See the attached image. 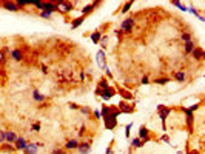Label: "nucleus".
<instances>
[{
    "label": "nucleus",
    "mask_w": 205,
    "mask_h": 154,
    "mask_svg": "<svg viewBox=\"0 0 205 154\" xmlns=\"http://www.w3.org/2000/svg\"><path fill=\"white\" fill-rule=\"evenodd\" d=\"M157 113H159V119L162 120V128L167 130V123H165V120H167V117L170 116L171 108H167V106H164V105H159V106H157Z\"/></svg>",
    "instance_id": "obj_1"
},
{
    "label": "nucleus",
    "mask_w": 205,
    "mask_h": 154,
    "mask_svg": "<svg viewBox=\"0 0 205 154\" xmlns=\"http://www.w3.org/2000/svg\"><path fill=\"white\" fill-rule=\"evenodd\" d=\"M136 25V20L133 19V17H128V19H125L122 23H120V31L125 32V34H131L133 32V28H134Z\"/></svg>",
    "instance_id": "obj_2"
},
{
    "label": "nucleus",
    "mask_w": 205,
    "mask_h": 154,
    "mask_svg": "<svg viewBox=\"0 0 205 154\" xmlns=\"http://www.w3.org/2000/svg\"><path fill=\"white\" fill-rule=\"evenodd\" d=\"M96 94H99V96L103 99V100H110L113 96H116V89L111 88V86H108L106 89H97Z\"/></svg>",
    "instance_id": "obj_3"
},
{
    "label": "nucleus",
    "mask_w": 205,
    "mask_h": 154,
    "mask_svg": "<svg viewBox=\"0 0 205 154\" xmlns=\"http://www.w3.org/2000/svg\"><path fill=\"white\" fill-rule=\"evenodd\" d=\"M139 139L144 142V145L145 143H148L150 140H151V136H150V131H148V128L145 125H142L140 128H139Z\"/></svg>",
    "instance_id": "obj_4"
},
{
    "label": "nucleus",
    "mask_w": 205,
    "mask_h": 154,
    "mask_svg": "<svg viewBox=\"0 0 205 154\" xmlns=\"http://www.w3.org/2000/svg\"><path fill=\"white\" fill-rule=\"evenodd\" d=\"M56 3H57V11H60V13H71L73 11V3L65 2V0H60V2H56Z\"/></svg>",
    "instance_id": "obj_5"
},
{
    "label": "nucleus",
    "mask_w": 205,
    "mask_h": 154,
    "mask_svg": "<svg viewBox=\"0 0 205 154\" xmlns=\"http://www.w3.org/2000/svg\"><path fill=\"white\" fill-rule=\"evenodd\" d=\"M26 145H28V140H26L25 137H17V140L14 143V150L15 151H23L26 148Z\"/></svg>",
    "instance_id": "obj_6"
},
{
    "label": "nucleus",
    "mask_w": 205,
    "mask_h": 154,
    "mask_svg": "<svg viewBox=\"0 0 205 154\" xmlns=\"http://www.w3.org/2000/svg\"><path fill=\"white\" fill-rule=\"evenodd\" d=\"M77 151L80 154H88L91 151V142H80L77 147Z\"/></svg>",
    "instance_id": "obj_7"
},
{
    "label": "nucleus",
    "mask_w": 205,
    "mask_h": 154,
    "mask_svg": "<svg viewBox=\"0 0 205 154\" xmlns=\"http://www.w3.org/2000/svg\"><path fill=\"white\" fill-rule=\"evenodd\" d=\"M42 11H46L49 14L56 13L57 11V3L56 2H43V10Z\"/></svg>",
    "instance_id": "obj_8"
},
{
    "label": "nucleus",
    "mask_w": 205,
    "mask_h": 154,
    "mask_svg": "<svg viewBox=\"0 0 205 154\" xmlns=\"http://www.w3.org/2000/svg\"><path fill=\"white\" fill-rule=\"evenodd\" d=\"M17 140V134L14 131H5V143H10V145H14Z\"/></svg>",
    "instance_id": "obj_9"
},
{
    "label": "nucleus",
    "mask_w": 205,
    "mask_h": 154,
    "mask_svg": "<svg viewBox=\"0 0 205 154\" xmlns=\"http://www.w3.org/2000/svg\"><path fill=\"white\" fill-rule=\"evenodd\" d=\"M103 28H105V26H102V28H99V29H96L94 32H91V40H93V43H99V42L102 40V31H103Z\"/></svg>",
    "instance_id": "obj_10"
},
{
    "label": "nucleus",
    "mask_w": 205,
    "mask_h": 154,
    "mask_svg": "<svg viewBox=\"0 0 205 154\" xmlns=\"http://www.w3.org/2000/svg\"><path fill=\"white\" fill-rule=\"evenodd\" d=\"M191 54H193V57L196 59V60H204V56H205V52H204V49L201 48V46H196L193 51H191Z\"/></svg>",
    "instance_id": "obj_11"
},
{
    "label": "nucleus",
    "mask_w": 205,
    "mask_h": 154,
    "mask_svg": "<svg viewBox=\"0 0 205 154\" xmlns=\"http://www.w3.org/2000/svg\"><path fill=\"white\" fill-rule=\"evenodd\" d=\"M77 147H79V140L77 139H69L65 143V150L66 151H74V150H77Z\"/></svg>",
    "instance_id": "obj_12"
},
{
    "label": "nucleus",
    "mask_w": 205,
    "mask_h": 154,
    "mask_svg": "<svg viewBox=\"0 0 205 154\" xmlns=\"http://www.w3.org/2000/svg\"><path fill=\"white\" fill-rule=\"evenodd\" d=\"M97 65H99V68H106V63H105V51L102 49V51H99L97 52Z\"/></svg>",
    "instance_id": "obj_13"
},
{
    "label": "nucleus",
    "mask_w": 205,
    "mask_h": 154,
    "mask_svg": "<svg viewBox=\"0 0 205 154\" xmlns=\"http://www.w3.org/2000/svg\"><path fill=\"white\" fill-rule=\"evenodd\" d=\"M37 150H39L37 143L31 142V143H28V145H26V148L23 150V154H35V153H37Z\"/></svg>",
    "instance_id": "obj_14"
},
{
    "label": "nucleus",
    "mask_w": 205,
    "mask_h": 154,
    "mask_svg": "<svg viewBox=\"0 0 205 154\" xmlns=\"http://www.w3.org/2000/svg\"><path fill=\"white\" fill-rule=\"evenodd\" d=\"M2 6L5 8V10H8V11H13V13L20 11V10H19V6L15 5V2H2Z\"/></svg>",
    "instance_id": "obj_15"
},
{
    "label": "nucleus",
    "mask_w": 205,
    "mask_h": 154,
    "mask_svg": "<svg viewBox=\"0 0 205 154\" xmlns=\"http://www.w3.org/2000/svg\"><path fill=\"white\" fill-rule=\"evenodd\" d=\"M116 125H117V120L114 119V117H105V126H106V130H114L116 128Z\"/></svg>",
    "instance_id": "obj_16"
},
{
    "label": "nucleus",
    "mask_w": 205,
    "mask_h": 154,
    "mask_svg": "<svg viewBox=\"0 0 205 154\" xmlns=\"http://www.w3.org/2000/svg\"><path fill=\"white\" fill-rule=\"evenodd\" d=\"M99 5V3H96V2H93V3H90V5H86V6H83L82 8V15H88V14H91L93 11H94V8Z\"/></svg>",
    "instance_id": "obj_17"
},
{
    "label": "nucleus",
    "mask_w": 205,
    "mask_h": 154,
    "mask_svg": "<svg viewBox=\"0 0 205 154\" xmlns=\"http://www.w3.org/2000/svg\"><path fill=\"white\" fill-rule=\"evenodd\" d=\"M32 99H34L35 102L42 103V102H45V100H46V96H43L40 91H37V89H34V91H32Z\"/></svg>",
    "instance_id": "obj_18"
},
{
    "label": "nucleus",
    "mask_w": 205,
    "mask_h": 154,
    "mask_svg": "<svg viewBox=\"0 0 205 154\" xmlns=\"http://www.w3.org/2000/svg\"><path fill=\"white\" fill-rule=\"evenodd\" d=\"M11 57H13L14 62H22V59H23L22 49H13V51H11Z\"/></svg>",
    "instance_id": "obj_19"
},
{
    "label": "nucleus",
    "mask_w": 205,
    "mask_h": 154,
    "mask_svg": "<svg viewBox=\"0 0 205 154\" xmlns=\"http://www.w3.org/2000/svg\"><path fill=\"white\" fill-rule=\"evenodd\" d=\"M173 77L177 80V82H185V79H187V74H185V72L184 71H174L173 72Z\"/></svg>",
    "instance_id": "obj_20"
},
{
    "label": "nucleus",
    "mask_w": 205,
    "mask_h": 154,
    "mask_svg": "<svg viewBox=\"0 0 205 154\" xmlns=\"http://www.w3.org/2000/svg\"><path fill=\"white\" fill-rule=\"evenodd\" d=\"M119 111H120V113H133V111H134V108L122 102V103L119 105Z\"/></svg>",
    "instance_id": "obj_21"
},
{
    "label": "nucleus",
    "mask_w": 205,
    "mask_h": 154,
    "mask_svg": "<svg viewBox=\"0 0 205 154\" xmlns=\"http://www.w3.org/2000/svg\"><path fill=\"white\" fill-rule=\"evenodd\" d=\"M196 48V45H194V42L193 40H190V42H187L185 45H184V51L187 52V54H191V51Z\"/></svg>",
    "instance_id": "obj_22"
},
{
    "label": "nucleus",
    "mask_w": 205,
    "mask_h": 154,
    "mask_svg": "<svg viewBox=\"0 0 205 154\" xmlns=\"http://www.w3.org/2000/svg\"><path fill=\"white\" fill-rule=\"evenodd\" d=\"M83 20H85V15H80V17H77V19H74L73 20V23H71V28H77V26H80L83 23Z\"/></svg>",
    "instance_id": "obj_23"
},
{
    "label": "nucleus",
    "mask_w": 205,
    "mask_h": 154,
    "mask_svg": "<svg viewBox=\"0 0 205 154\" xmlns=\"http://www.w3.org/2000/svg\"><path fill=\"white\" fill-rule=\"evenodd\" d=\"M131 147L133 148H142V147H144V142H142L139 137H136V139L131 140Z\"/></svg>",
    "instance_id": "obj_24"
},
{
    "label": "nucleus",
    "mask_w": 205,
    "mask_h": 154,
    "mask_svg": "<svg viewBox=\"0 0 205 154\" xmlns=\"http://www.w3.org/2000/svg\"><path fill=\"white\" fill-rule=\"evenodd\" d=\"M0 151H3V153H14L15 150H14L13 145L6 143V145H2V147H0Z\"/></svg>",
    "instance_id": "obj_25"
},
{
    "label": "nucleus",
    "mask_w": 205,
    "mask_h": 154,
    "mask_svg": "<svg viewBox=\"0 0 205 154\" xmlns=\"http://www.w3.org/2000/svg\"><path fill=\"white\" fill-rule=\"evenodd\" d=\"M154 83L157 85H167V83H170V77H159L154 80Z\"/></svg>",
    "instance_id": "obj_26"
},
{
    "label": "nucleus",
    "mask_w": 205,
    "mask_h": 154,
    "mask_svg": "<svg viewBox=\"0 0 205 154\" xmlns=\"http://www.w3.org/2000/svg\"><path fill=\"white\" fill-rule=\"evenodd\" d=\"M108 86H110V83H108V80H106L105 77L99 80V89H106Z\"/></svg>",
    "instance_id": "obj_27"
},
{
    "label": "nucleus",
    "mask_w": 205,
    "mask_h": 154,
    "mask_svg": "<svg viewBox=\"0 0 205 154\" xmlns=\"http://www.w3.org/2000/svg\"><path fill=\"white\" fill-rule=\"evenodd\" d=\"M79 111L82 113L83 116H91V114H93V111H91L88 106H80V108H79Z\"/></svg>",
    "instance_id": "obj_28"
},
{
    "label": "nucleus",
    "mask_w": 205,
    "mask_h": 154,
    "mask_svg": "<svg viewBox=\"0 0 205 154\" xmlns=\"http://www.w3.org/2000/svg\"><path fill=\"white\" fill-rule=\"evenodd\" d=\"M181 40H182L184 43L190 42V40H191V34H190V32H182V34H181Z\"/></svg>",
    "instance_id": "obj_29"
},
{
    "label": "nucleus",
    "mask_w": 205,
    "mask_h": 154,
    "mask_svg": "<svg viewBox=\"0 0 205 154\" xmlns=\"http://www.w3.org/2000/svg\"><path fill=\"white\" fill-rule=\"evenodd\" d=\"M100 114H102V117L105 119V117L110 114V106H106V105H102V111H100Z\"/></svg>",
    "instance_id": "obj_30"
},
{
    "label": "nucleus",
    "mask_w": 205,
    "mask_h": 154,
    "mask_svg": "<svg viewBox=\"0 0 205 154\" xmlns=\"http://www.w3.org/2000/svg\"><path fill=\"white\" fill-rule=\"evenodd\" d=\"M131 6H133V2H127L125 5L122 6V10H120V13H123V14H125V13H128Z\"/></svg>",
    "instance_id": "obj_31"
},
{
    "label": "nucleus",
    "mask_w": 205,
    "mask_h": 154,
    "mask_svg": "<svg viewBox=\"0 0 205 154\" xmlns=\"http://www.w3.org/2000/svg\"><path fill=\"white\" fill-rule=\"evenodd\" d=\"M77 134H79V137H83V136L86 134V126H85V125L80 126V130H79V133H77Z\"/></svg>",
    "instance_id": "obj_32"
},
{
    "label": "nucleus",
    "mask_w": 205,
    "mask_h": 154,
    "mask_svg": "<svg viewBox=\"0 0 205 154\" xmlns=\"http://www.w3.org/2000/svg\"><path fill=\"white\" fill-rule=\"evenodd\" d=\"M31 6L37 8V10H43V2H31Z\"/></svg>",
    "instance_id": "obj_33"
},
{
    "label": "nucleus",
    "mask_w": 205,
    "mask_h": 154,
    "mask_svg": "<svg viewBox=\"0 0 205 154\" xmlns=\"http://www.w3.org/2000/svg\"><path fill=\"white\" fill-rule=\"evenodd\" d=\"M31 130H32V131H35V133H39V131H40V123H39V122L32 123V125H31Z\"/></svg>",
    "instance_id": "obj_34"
},
{
    "label": "nucleus",
    "mask_w": 205,
    "mask_h": 154,
    "mask_svg": "<svg viewBox=\"0 0 205 154\" xmlns=\"http://www.w3.org/2000/svg\"><path fill=\"white\" fill-rule=\"evenodd\" d=\"M131 128H133V123H128V125H127V128H125V136H127V137H130Z\"/></svg>",
    "instance_id": "obj_35"
},
{
    "label": "nucleus",
    "mask_w": 205,
    "mask_h": 154,
    "mask_svg": "<svg viewBox=\"0 0 205 154\" xmlns=\"http://www.w3.org/2000/svg\"><path fill=\"white\" fill-rule=\"evenodd\" d=\"M51 154H66V150H59V148H56V150L51 151Z\"/></svg>",
    "instance_id": "obj_36"
},
{
    "label": "nucleus",
    "mask_w": 205,
    "mask_h": 154,
    "mask_svg": "<svg viewBox=\"0 0 205 154\" xmlns=\"http://www.w3.org/2000/svg\"><path fill=\"white\" fill-rule=\"evenodd\" d=\"M173 5H174V6H177V8H181L182 11H187V8H185V5H182L181 2H173Z\"/></svg>",
    "instance_id": "obj_37"
},
{
    "label": "nucleus",
    "mask_w": 205,
    "mask_h": 154,
    "mask_svg": "<svg viewBox=\"0 0 205 154\" xmlns=\"http://www.w3.org/2000/svg\"><path fill=\"white\" fill-rule=\"evenodd\" d=\"M40 17H43V19H51V14L46 11H40Z\"/></svg>",
    "instance_id": "obj_38"
},
{
    "label": "nucleus",
    "mask_w": 205,
    "mask_h": 154,
    "mask_svg": "<svg viewBox=\"0 0 205 154\" xmlns=\"http://www.w3.org/2000/svg\"><path fill=\"white\" fill-rule=\"evenodd\" d=\"M119 93H122V94H123V97H125V99H128V100H130V99L133 97V96H131L130 93H127V91H123V89H119Z\"/></svg>",
    "instance_id": "obj_39"
},
{
    "label": "nucleus",
    "mask_w": 205,
    "mask_h": 154,
    "mask_svg": "<svg viewBox=\"0 0 205 154\" xmlns=\"http://www.w3.org/2000/svg\"><path fill=\"white\" fill-rule=\"evenodd\" d=\"M105 74H106V77H108V79H113V72L110 71V68H108V66L105 68Z\"/></svg>",
    "instance_id": "obj_40"
},
{
    "label": "nucleus",
    "mask_w": 205,
    "mask_h": 154,
    "mask_svg": "<svg viewBox=\"0 0 205 154\" xmlns=\"http://www.w3.org/2000/svg\"><path fill=\"white\" fill-rule=\"evenodd\" d=\"M0 143H5V131L0 130Z\"/></svg>",
    "instance_id": "obj_41"
},
{
    "label": "nucleus",
    "mask_w": 205,
    "mask_h": 154,
    "mask_svg": "<svg viewBox=\"0 0 205 154\" xmlns=\"http://www.w3.org/2000/svg\"><path fill=\"white\" fill-rule=\"evenodd\" d=\"M148 82H150V80H148V76H144V77H142V80H140L142 85H148Z\"/></svg>",
    "instance_id": "obj_42"
},
{
    "label": "nucleus",
    "mask_w": 205,
    "mask_h": 154,
    "mask_svg": "<svg viewBox=\"0 0 205 154\" xmlns=\"http://www.w3.org/2000/svg\"><path fill=\"white\" fill-rule=\"evenodd\" d=\"M116 35H117V39H120V40H122V37H123V32H122L120 29H116Z\"/></svg>",
    "instance_id": "obj_43"
},
{
    "label": "nucleus",
    "mask_w": 205,
    "mask_h": 154,
    "mask_svg": "<svg viewBox=\"0 0 205 154\" xmlns=\"http://www.w3.org/2000/svg\"><path fill=\"white\" fill-rule=\"evenodd\" d=\"M42 72H43V74H48V72H49V69H48L46 65H42Z\"/></svg>",
    "instance_id": "obj_44"
},
{
    "label": "nucleus",
    "mask_w": 205,
    "mask_h": 154,
    "mask_svg": "<svg viewBox=\"0 0 205 154\" xmlns=\"http://www.w3.org/2000/svg\"><path fill=\"white\" fill-rule=\"evenodd\" d=\"M68 106H69V108H71V110H79V108H80V106H79V105H77V103H69V105H68Z\"/></svg>",
    "instance_id": "obj_45"
},
{
    "label": "nucleus",
    "mask_w": 205,
    "mask_h": 154,
    "mask_svg": "<svg viewBox=\"0 0 205 154\" xmlns=\"http://www.w3.org/2000/svg\"><path fill=\"white\" fill-rule=\"evenodd\" d=\"M93 116L96 117V119H100V117H102V114H100V111H93Z\"/></svg>",
    "instance_id": "obj_46"
},
{
    "label": "nucleus",
    "mask_w": 205,
    "mask_h": 154,
    "mask_svg": "<svg viewBox=\"0 0 205 154\" xmlns=\"http://www.w3.org/2000/svg\"><path fill=\"white\" fill-rule=\"evenodd\" d=\"M162 140H164V142H167V143H170V137H168L167 134H165V136H162Z\"/></svg>",
    "instance_id": "obj_47"
},
{
    "label": "nucleus",
    "mask_w": 205,
    "mask_h": 154,
    "mask_svg": "<svg viewBox=\"0 0 205 154\" xmlns=\"http://www.w3.org/2000/svg\"><path fill=\"white\" fill-rule=\"evenodd\" d=\"M3 62H5V56H3L2 49H0V63H3Z\"/></svg>",
    "instance_id": "obj_48"
},
{
    "label": "nucleus",
    "mask_w": 205,
    "mask_h": 154,
    "mask_svg": "<svg viewBox=\"0 0 205 154\" xmlns=\"http://www.w3.org/2000/svg\"><path fill=\"white\" fill-rule=\"evenodd\" d=\"M80 79H82V80H85V79H86V74H85V71H82V72H80Z\"/></svg>",
    "instance_id": "obj_49"
},
{
    "label": "nucleus",
    "mask_w": 205,
    "mask_h": 154,
    "mask_svg": "<svg viewBox=\"0 0 205 154\" xmlns=\"http://www.w3.org/2000/svg\"><path fill=\"white\" fill-rule=\"evenodd\" d=\"M111 153H113V148H111V147H110V148H108V150H106V154H111Z\"/></svg>",
    "instance_id": "obj_50"
}]
</instances>
